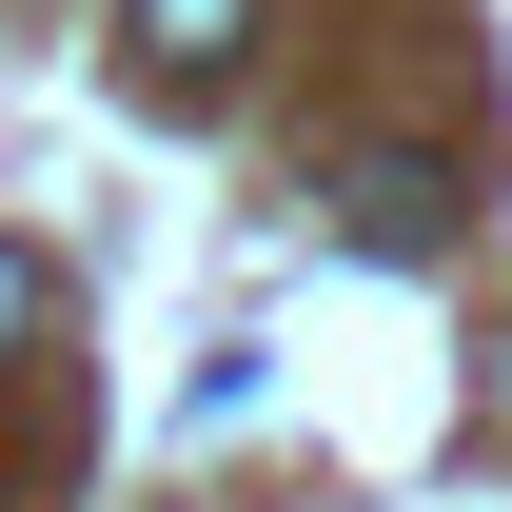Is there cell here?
<instances>
[{"instance_id":"obj_1","label":"cell","mask_w":512,"mask_h":512,"mask_svg":"<svg viewBox=\"0 0 512 512\" xmlns=\"http://www.w3.org/2000/svg\"><path fill=\"white\" fill-rule=\"evenodd\" d=\"M335 237H355V256H434L453 237V178H434V158H355V178H335Z\"/></svg>"},{"instance_id":"obj_2","label":"cell","mask_w":512,"mask_h":512,"mask_svg":"<svg viewBox=\"0 0 512 512\" xmlns=\"http://www.w3.org/2000/svg\"><path fill=\"white\" fill-rule=\"evenodd\" d=\"M119 40H138V79H237V40H256V0H119Z\"/></svg>"},{"instance_id":"obj_3","label":"cell","mask_w":512,"mask_h":512,"mask_svg":"<svg viewBox=\"0 0 512 512\" xmlns=\"http://www.w3.org/2000/svg\"><path fill=\"white\" fill-rule=\"evenodd\" d=\"M20 335H40V256L0 237V355H20Z\"/></svg>"}]
</instances>
